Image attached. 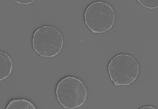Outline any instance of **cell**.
<instances>
[{
    "mask_svg": "<svg viewBox=\"0 0 158 109\" xmlns=\"http://www.w3.org/2000/svg\"><path fill=\"white\" fill-rule=\"evenodd\" d=\"M57 98L65 108L72 109L81 106L87 95L86 88L79 79L68 76L58 83L56 91Z\"/></svg>",
    "mask_w": 158,
    "mask_h": 109,
    "instance_id": "obj_1",
    "label": "cell"
},
{
    "mask_svg": "<svg viewBox=\"0 0 158 109\" xmlns=\"http://www.w3.org/2000/svg\"><path fill=\"white\" fill-rule=\"evenodd\" d=\"M32 43L34 50L41 57H54L63 46L62 34L53 26H44L36 30Z\"/></svg>",
    "mask_w": 158,
    "mask_h": 109,
    "instance_id": "obj_2",
    "label": "cell"
},
{
    "mask_svg": "<svg viewBox=\"0 0 158 109\" xmlns=\"http://www.w3.org/2000/svg\"><path fill=\"white\" fill-rule=\"evenodd\" d=\"M85 22L93 32H105L110 29L115 20L112 7L102 1L94 2L87 8L84 14Z\"/></svg>",
    "mask_w": 158,
    "mask_h": 109,
    "instance_id": "obj_3",
    "label": "cell"
},
{
    "mask_svg": "<svg viewBox=\"0 0 158 109\" xmlns=\"http://www.w3.org/2000/svg\"><path fill=\"white\" fill-rule=\"evenodd\" d=\"M9 56L6 53L0 52V80L7 77L12 71V64Z\"/></svg>",
    "mask_w": 158,
    "mask_h": 109,
    "instance_id": "obj_4",
    "label": "cell"
},
{
    "mask_svg": "<svg viewBox=\"0 0 158 109\" xmlns=\"http://www.w3.org/2000/svg\"><path fill=\"white\" fill-rule=\"evenodd\" d=\"M30 101L25 99H14L10 101L6 109H35Z\"/></svg>",
    "mask_w": 158,
    "mask_h": 109,
    "instance_id": "obj_5",
    "label": "cell"
},
{
    "mask_svg": "<svg viewBox=\"0 0 158 109\" xmlns=\"http://www.w3.org/2000/svg\"><path fill=\"white\" fill-rule=\"evenodd\" d=\"M141 5L150 9H153L158 7V0H137Z\"/></svg>",
    "mask_w": 158,
    "mask_h": 109,
    "instance_id": "obj_6",
    "label": "cell"
},
{
    "mask_svg": "<svg viewBox=\"0 0 158 109\" xmlns=\"http://www.w3.org/2000/svg\"><path fill=\"white\" fill-rule=\"evenodd\" d=\"M17 3L22 5H28L33 3L35 0H14Z\"/></svg>",
    "mask_w": 158,
    "mask_h": 109,
    "instance_id": "obj_7",
    "label": "cell"
},
{
    "mask_svg": "<svg viewBox=\"0 0 158 109\" xmlns=\"http://www.w3.org/2000/svg\"><path fill=\"white\" fill-rule=\"evenodd\" d=\"M155 109V108H153V107L151 106H145L140 108V109Z\"/></svg>",
    "mask_w": 158,
    "mask_h": 109,
    "instance_id": "obj_8",
    "label": "cell"
}]
</instances>
